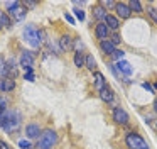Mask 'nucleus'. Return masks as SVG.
Here are the masks:
<instances>
[{
	"instance_id": "f257e3e1",
	"label": "nucleus",
	"mask_w": 157,
	"mask_h": 149,
	"mask_svg": "<svg viewBox=\"0 0 157 149\" xmlns=\"http://www.w3.org/2000/svg\"><path fill=\"white\" fill-rule=\"evenodd\" d=\"M56 144H58V132L52 131V129H46L39 135L36 149H52Z\"/></svg>"
},
{
	"instance_id": "f03ea898",
	"label": "nucleus",
	"mask_w": 157,
	"mask_h": 149,
	"mask_svg": "<svg viewBox=\"0 0 157 149\" xmlns=\"http://www.w3.org/2000/svg\"><path fill=\"white\" fill-rule=\"evenodd\" d=\"M24 39L25 42H29L34 49L41 47L42 44V30H37V27L34 24H27L24 27Z\"/></svg>"
},
{
	"instance_id": "7ed1b4c3",
	"label": "nucleus",
	"mask_w": 157,
	"mask_h": 149,
	"mask_svg": "<svg viewBox=\"0 0 157 149\" xmlns=\"http://www.w3.org/2000/svg\"><path fill=\"white\" fill-rule=\"evenodd\" d=\"M125 144L128 149H150L147 141L137 132H128L125 135Z\"/></svg>"
},
{
	"instance_id": "20e7f679",
	"label": "nucleus",
	"mask_w": 157,
	"mask_h": 149,
	"mask_svg": "<svg viewBox=\"0 0 157 149\" xmlns=\"http://www.w3.org/2000/svg\"><path fill=\"white\" fill-rule=\"evenodd\" d=\"M21 125H22V115H21V112H17V110H14V108H12L10 119H9V122L5 124L4 131H7L9 134H12V132H17L19 129H21Z\"/></svg>"
},
{
	"instance_id": "39448f33",
	"label": "nucleus",
	"mask_w": 157,
	"mask_h": 149,
	"mask_svg": "<svg viewBox=\"0 0 157 149\" xmlns=\"http://www.w3.org/2000/svg\"><path fill=\"white\" fill-rule=\"evenodd\" d=\"M34 61H36V54L32 51H22L21 54V59H19V64L24 68L25 71H32L34 70Z\"/></svg>"
},
{
	"instance_id": "423d86ee",
	"label": "nucleus",
	"mask_w": 157,
	"mask_h": 149,
	"mask_svg": "<svg viewBox=\"0 0 157 149\" xmlns=\"http://www.w3.org/2000/svg\"><path fill=\"white\" fill-rule=\"evenodd\" d=\"M112 115H113V120H115L117 124H120V125H127V124H128V120H130L128 114H127L125 108H122V107H115Z\"/></svg>"
},
{
	"instance_id": "0eeeda50",
	"label": "nucleus",
	"mask_w": 157,
	"mask_h": 149,
	"mask_svg": "<svg viewBox=\"0 0 157 149\" xmlns=\"http://www.w3.org/2000/svg\"><path fill=\"white\" fill-rule=\"evenodd\" d=\"M115 12H117V17H118V19H130V15H132V9H130V5L125 2H117Z\"/></svg>"
},
{
	"instance_id": "6e6552de",
	"label": "nucleus",
	"mask_w": 157,
	"mask_h": 149,
	"mask_svg": "<svg viewBox=\"0 0 157 149\" xmlns=\"http://www.w3.org/2000/svg\"><path fill=\"white\" fill-rule=\"evenodd\" d=\"M7 15H9V17H12L14 20H17V22H21V20H24V19H25V15H27V9H25V7L21 3V5H17L15 9L9 10Z\"/></svg>"
},
{
	"instance_id": "1a4fd4ad",
	"label": "nucleus",
	"mask_w": 157,
	"mask_h": 149,
	"mask_svg": "<svg viewBox=\"0 0 157 149\" xmlns=\"http://www.w3.org/2000/svg\"><path fill=\"white\" fill-rule=\"evenodd\" d=\"M115 70H117V73H118V78L120 76H130V74L133 73V68L130 66V63L128 61H123V59L115 64Z\"/></svg>"
},
{
	"instance_id": "9d476101",
	"label": "nucleus",
	"mask_w": 157,
	"mask_h": 149,
	"mask_svg": "<svg viewBox=\"0 0 157 149\" xmlns=\"http://www.w3.org/2000/svg\"><path fill=\"white\" fill-rule=\"evenodd\" d=\"M95 36H96V39H100V42L106 41L110 37V29L106 27L105 22H98L95 26Z\"/></svg>"
},
{
	"instance_id": "9b49d317",
	"label": "nucleus",
	"mask_w": 157,
	"mask_h": 149,
	"mask_svg": "<svg viewBox=\"0 0 157 149\" xmlns=\"http://www.w3.org/2000/svg\"><path fill=\"white\" fill-rule=\"evenodd\" d=\"M93 87H95L96 91H101L103 88L108 87L105 76H103V73H100V71H95V73H93Z\"/></svg>"
},
{
	"instance_id": "f8f14e48",
	"label": "nucleus",
	"mask_w": 157,
	"mask_h": 149,
	"mask_svg": "<svg viewBox=\"0 0 157 149\" xmlns=\"http://www.w3.org/2000/svg\"><path fill=\"white\" fill-rule=\"evenodd\" d=\"M42 134L41 127H39V124H27L25 125V135H27V139H39V135Z\"/></svg>"
},
{
	"instance_id": "ddd939ff",
	"label": "nucleus",
	"mask_w": 157,
	"mask_h": 149,
	"mask_svg": "<svg viewBox=\"0 0 157 149\" xmlns=\"http://www.w3.org/2000/svg\"><path fill=\"white\" fill-rule=\"evenodd\" d=\"M73 46H75V39H71V36H69V34L61 36V39H59V47H61L63 53H66V51H71Z\"/></svg>"
},
{
	"instance_id": "4468645a",
	"label": "nucleus",
	"mask_w": 157,
	"mask_h": 149,
	"mask_svg": "<svg viewBox=\"0 0 157 149\" xmlns=\"http://www.w3.org/2000/svg\"><path fill=\"white\" fill-rule=\"evenodd\" d=\"M106 15H108V14H106V9H103L100 3L93 7V19L95 20H98V22H105Z\"/></svg>"
},
{
	"instance_id": "2eb2a0df",
	"label": "nucleus",
	"mask_w": 157,
	"mask_h": 149,
	"mask_svg": "<svg viewBox=\"0 0 157 149\" xmlns=\"http://www.w3.org/2000/svg\"><path fill=\"white\" fill-rule=\"evenodd\" d=\"M105 24H106V27H108L110 30H118L120 29V19L117 15H112V14H108V15H106Z\"/></svg>"
},
{
	"instance_id": "dca6fc26",
	"label": "nucleus",
	"mask_w": 157,
	"mask_h": 149,
	"mask_svg": "<svg viewBox=\"0 0 157 149\" xmlns=\"http://www.w3.org/2000/svg\"><path fill=\"white\" fill-rule=\"evenodd\" d=\"M98 95L105 103H112V102L115 100V93H113V90L110 87H106V88H103L101 91H98Z\"/></svg>"
},
{
	"instance_id": "f3484780",
	"label": "nucleus",
	"mask_w": 157,
	"mask_h": 149,
	"mask_svg": "<svg viewBox=\"0 0 157 149\" xmlns=\"http://www.w3.org/2000/svg\"><path fill=\"white\" fill-rule=\"evenodd\" d=\"M5 66H7V78H15L17 76V63H15L14 58L5 61Z\"/></svg>"
},
{
	"instance_id": "a211bd4d",
	"label": "nucleus",
	"mask_w": 157,
	"mask_h": 149,
	"mask_svg": "<svg viewBox=\"0 0 157 149\" xmlns=\"http://www.w3.org/2000/svg\"><path fill=\"white\" fill-rule=\"evenodd\" d=\"M100 49H101L105 54H108V56H112V54L115 53V49H117V47L113 46V44L110 42L108 39H106V41H101V42H100Z\"/></svg>"
},
{
	"instance_id": "6ab92c4d",
	"label": "nucleus",
	"mask_w": 157,
	"mask_h": 149,
	"mask_svg": "<svg viewBox=\"0 0 157 149\" xmlns=\"http://www.w3.org/2000/svg\"><path fill=\"white\" fill-rule=\"evenodd\" d=\"M73 61H75V66H76V68H83V66H85V63H86L85 53H83V51H76Z\"/></svg>"
},
{
	"instance_id": "aec40b11",
	"label": "nucleus",
	"mask_w": 157,
	"mask_h": 149,
	"mask_svg": "<svg viewBox=\"0 0 157 149\" xmlns=\"http://www.w3.org/2000/svg\"><path fill=\"white\" fill-rule=\"evenodd\" d=\"M14 88H15L14 78H4V81H2V91H4V93H9V91H12Z\"/></svg>"
},
{
	"instance_id": "412c9836",
	"label": "nucleus",
	"mask_w": 157,
	"mask_h": 149,
	"mask_svg": "<svg viewBox=\"0 0 157 149\" xmlns=\"http://www.w3.org/2000/svg\"><path fill=\"white\" fill-rule=\"evenodd\" d=\"M10 114H12V108H7V110H0V127L4 129L5 124L9 122L10 119Z\"/></svg>"
},
{
	"instance_id": "4be33fe9",
	"label": "nucleus",
	"mask_w": 157,
	"mask_h": 149,
	"mask_svg": "<svg viewBox=\"0 0 157 149\" xmlns=\"http://www.w3.org/2000/svg\"><path fill=\"white\" fill-rule=\"evenodd\" d=\"M0 26L2 27H12V20H10V17L7 15V12H0Z\"/></svg>"
},
{
	"instance_id": "5701e85b",
	"label": "nucleus",
	"mask_w": 157,
	"mask_h": 149,
	"mask_svg": "<svg viewBox=\"0 0 157 149\" xmlns=\"http://www.w3.org/2000/svg\"><path fill=\"white\" fill-rule=\"evenodd\" d=\"M128 5H130V9H132V12H137V14H142V12H144L142 3H140L139 0H130Z\"/></svg>"
},
{
	"instance_id": "b1692460",
	"label": "nucleus",
	"mask_w": 157,
	"mask_h": 149,
	"mask_svg": "<svg viewBox=\"0 0 157 149\" xmlns=\"http://www.w3.org/2000/svg\"><path fill=\"white\" fill-rule=\"evenodd\" d=\"M85 66L88 68L90 71H95V70H96V59L91 56V54H88V56H86V63H85Z\"/></svg>"
},
{
	"instance_id": "393cba45",
	"label": "nucleus",
	"mask_w": 157,
	"mask_h": 149,
	"mask_svg": "<svg viewBox=\"0 0 157 149\" xmlns=\"http://www.w3.org/2000/svg\"><path fill=\"white\" fill-rule=\"evenodd\" d=\"M0 78H7V66H5V59L0 56Z\"/></svg>"
},
{
	"instance_id": "a878e982",
	"label": "nucleus",
	"mask_w": 157,
	"mask_h": 149,
	"mask_svg": "<svg viewBox=\"0 0 157 149\" xmlns=\"http://www.w3.org/2000/svg\"><path fill=\"white\" fill-rule=\"evenodd\" d=\"M125 56V51H122V49H115V53L112 54V58H113V61H122V58Z\"/></svg>"
},
{
	"instance_id": "bb28decb",
	"label": "nucleus",
	"mask_w": 157,
	"mask_h": 149,
	"mask_svg": "<svg viewBox=\"0 0 157 149\" xmlns=\"http://www.w3.org/2000/svg\"><path fill=\"white\" fill-rule=\"evenodd\" d=\"M73 12H75V17L79 20V22H83V20H85V12H83L81 9H78V7H75V9H73Z\"/></svg>"
},
{
	"instance_id": "cd10ccee",
	"label": "nucleus",
	"mask_w": 157,
	"mask_h": 149,
	"mask_svg": "<svg viewBox=\"0 0 157 149\" xmlns=\"http://www.w3.org/2000/svg\"><path fill=\"white\" fill-rule=\"evenodd\" d=\"M110 42H112L113 44V46H117V44H120V42H122V37H120V34H112V36H110Z\"/></svg>"
},
{
	"instance_id": "c85d7f7f",
	"label": "nucleus",
	"mask_w": 157,
	"mask_h": 149,
	"mask_svg": "<svg viewBox=\"0 0 157 149\" xmlns=\"http://www.w3.org/2000/svg\"><path fill=\"white\" fill-rule=\"evenodd\" d=\"M19 147L21 149H32V144L27 139H21V141H19Z\"/></svg>"
},
{
	"instance_id": "c756f323",
	"label": "nucleus",
	"mask_w": 157,
	"mask_h": 149,
	"mask_svg": "<svg viewBox=\"0 0 157 149\" xmlns=\"http://www.w3.org/2000/svg\"><path fill=\"white\" fill-rule=\"evenodd\" d=\"M100 5H101L103 9H115L117 2H112V0H103V2H100Z\"/></svg>"
},
{
	"instance_id": "7c9ffc66",
	"label": "nucleus",
	"mask_w": 157,
	"mask_h": 149,
	"mask_svg": "<svg viewBox=\"0 0 157 149\" xmlns=\"http://www.w3.org/2000/svg\"><path fill=\"white\" fill-rule=\"evenodd\" d=\"M24 80H27V81H36V76H34V70L32 71H25V74H24Z\"/></svg>"
},
{
	"instance_id": "2f4dec72",
	"label": "nucleus",
	"mask_w": 157,
	"mask_h": 149,
	"mask_svg": "<svg viewBox=\"0 0 157 149\" xmlns=\"http://www.w3.org/2000/svg\"><path fill=\"white\" fill-rule=\"evenodd\" d=\"M4 5L7 7V12H9V10L15 9V7H17V5H21V2H17V0H14V2H5Z\"/></svg>"
},
{
	"instance_id": "473e14b6",
	"label": "nucleus",
	"mask_w": 157,
	"mask_h": 149,
	"mask_svg": "<svg viewBox=\"0 0 157 149\" xmlns=\"http://www.w3.org/2000/svg\"><path fill=\"white\" fill-rule=\"evenodd\" d=\"M7 108H9V102L0 95V110H7Z\"/></svg>"
},
{
	"instance_id": "72a5a7b5",
	"label": "nucleus",
	"mask_w": 157,
	"mask_h": 149,
	"mask_svg": "<svg viewBox=\"0 0 157 149\" xmlns=\"http://www.w3.org/2000/svg\"><path fill=\"white\" fill-rule=\"evenodd\" d=\"M149 15L152 17V20L157 24V9H152V7H150V9H149Z\"/></svg>"
},
{
	"instance_id": "f704fd0d",
	"label": "nucleus",
	"mask_w": 157,
	"mask_h": 149,
	"mask_svg": "<svg viewBox=\"0 0 157 149\" xmlns=\"http://www.w3.org/2000/svg\"><path fill=\"white\" fill-rule=\"evenodd\" d=\"M64 19L68 20V22L71 24V26H75V19H73V15H71V14H64Z\"/></svg>"
},
{
	"instance_id": "c9c22d12",
	"label": "nucleus",
	"mask_w": 157,
	"mask_h": 149,
	"mask_svg": "<svg viewBox=\"0 0 157 149\" xmlns=\"http://www.w3.org/2000/svg\"><path fill=\"white\" fill-rule=\"evenodd\" d=\"M0 149H12V147H10V146H9L5 141H2V139H0Z\"/></svg>"
},
{
	"instance_id": "e433bc0d",
	"label": "nucleus",
	"mask_w": 157,
	"mask_h": 149,
	"mask_svg": "<svg viewBox=\"0 0 157 149\" xmlns=\"http://www.w3.org/2000/svg\"><path fill=\"white\" fill-rule=\"evenodd\" d=\"M142 87H144V88H145V90H149V91H152V93H154V91H155V90H154V87H152V85H149V83H142Z\"/></svg>"
},
{
	"instance_id": "4c0bfd02",
	"label": "nucleus",
	"mask_w": 157,
	"mask_h": 149,
	"mask_svg": "<svg viewBox=\"0 0 157 149\" xmlns=\"http://www.w3.org/2000/svg\"><path fill=\"white\" fill-rule=\"evenodd\" d=\"M154 110L157 112V98H155V102H154Z\"/></svg>"
},
{
	"instance_id": "58836bf2",
	"label": "nucleus",
	"mask_w": 157,
	"mask_h": 149,
	"mask_svg": "<svg viewBox=\"0 0 157 149\" xmlns=\"http://www.w3.org/2000/svg\"><path fill=\"white\" fill-rule=\"evenodd\" d=\"M2 81H4V78H0V91H2Z\"/></svg>"
},
{
	"instance_id": "ea45409f",
	"label": "nucleus",
	"mask_w": 157,
	"mask_h": 149,
	"mask_svg": "<svg viewBox=\"0 0 157 149\" xmlns=\"http://www.w3.org/2000/svg\"><path fill=\"white\" fill-rule=\"evenodd\" d=\"M154 90H157V83H155V85H154Z\"/></svg>"
},
{
	"instance_id": "a19ab883",
	"label": "nucleus",
	"mask_w": 157,
	"mask_h": 149,
	"mask_svg": "<svg viewBox=\"0 0 157 149\" xmlns=\"http://www.w3.org/2000/svg\"><path fill=\"white\" fill-rule=\"evenodd\" d=\"M155 129H157V124H155Z\"/></svg>"
}]
</instances>
